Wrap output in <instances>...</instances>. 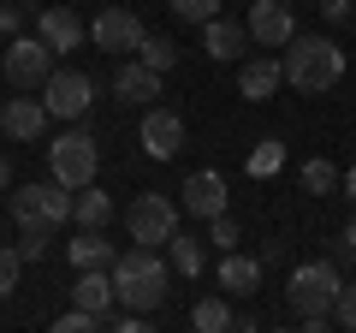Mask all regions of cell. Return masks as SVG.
Segmentation results:
<instances>
[{"label":"cell","instance_id":"obj_4","mask_svg":"<svg viewBox=\"0 0 356 333\" xmlns=\"http://www.w3.org/2000/svg\"><path fill=\"white\" fill-rule=\"evenodd\" d=\"M72 215H77V191H65L60 179H54V185H18V191H13V220H18V232H30V226L60 232Z\"/></svg>","mask_w":356,"mask_h":333},{"label":"cell","instance_id":"obj_19","mask_svg":"<svg viewBox=\"0 0 356 333\" xmlns=\"http://www.w3.org/2000/svg\"><path fill=\"white\" fill-rule=\"evenodd\" d=\"M202 48H208V60H238V54L250 48V24L214 18V24H202Z\"/></svg>","mask_w":356,"mask_h":333},{"label":"cell","instance_id":"obj_18","mask_svg":"<svg viewBox=\"0 0 356 333\" xmlns=\"http://www.w3.org/2000/svg\"><path fill=\"white\" fill-rule=\"evenodd\" d=\"M220 286H226L232 297H255V286H261V256L226 250V256H220Z\"/></svg>","mask_w":356,"mask_h":333},{"label":"cell","instance_id":"obj_23","mask_svg":"<svg viewBox=\"0 0 356 333\" xmlns=\"http://www.w3.org/2000/svg\"><path fill=\"white\" fill-rule=\"evenodd\" d=\"M191 327H196V333H232L238 321H232V309L220 304V297H196V309H191Z\"/></svg>","mask_w":356,"mask_h":333},{"label":"cell","instance_id":"obj_34","mask_svg":"<svg viewBox=\"0 0 356 333\" xmlns=\"http://www.w3.org/2000/svg\"><path fill=\"white\" fill-rule=\"evenodd\" d=\"M0 36H18V6L13 0H0Z\"/></svg>","mask_w":356,"mask_h":333},{"label":"cell","instance_id":"obj_13","mask_svg":"<svg viewBox=\"0 0 356 333\" xmlns=\"http://www.w3.org/2000/svg\"><path fill=\"white\" fill-rule=\"evenodd\" d=\"M48 102H30V95H13V102L0 107V131L6 137H18V143H36L42 131H48Z\"/></svg>","mask_w":356,"mask_h":333},{"label":"cell","instance_id":"obj_17","mask_svg":"<svg viewBox=\"0 0 356 333\" xmlns=\"http://www.w3.org/2000/svg\"><path fill=\"white\" fill-rule=\"evenodd\" d=\"M113 95L131 102V107H154V95H161V72H149L143 60L119 65V72H113Z\"/></svg>","mask_w":356,"mask_h":333},{"label":"cell","instance_id":"obj_26","mask_svg":"<svg viewBox=\"0 0 356 333\" xmlns=\"http://www.w3.org/2000/svg\"><path fill=\"white\" fill-rule=\"evenodd\" d=\"M166 6H172L184 24H214L220 18V0H166Z\"/></svg>","mask_w":356,"mask_h":333},{"label":"cell","instance_id":"obj_14","mask_svg":"<svg viewBox=\"0 0 356 333\" xmlns=\"http://www.w3.org/2000/svg\"><path fill=\"white\" fill-rule=\"evenodd\" d=\"M107 304H119L113 268H77V286H72V309H89V316H107Z\"/></svg>","mask_w":356,"mask_h":333},{"label":"cell","instance_id":"obj_15","mask_svg":"<svg viewBox=\"0 0 356 333\" xmlns=\"http://www.w3.org/2000/svg\"><path fill=\"white\" fill-rule=\"evenodd\" d=\"M36 36L48 42L54 54H65V48H83V36H89V24L72 13V6H48V13L36 18Z\"/></svg>","mask_w":356,"mask_h":333},{"label":"cell","instance_id":"obj_32","mask_svg":"<svg viewBox=\"0 0 356 333\" xmlns=\"http://www.w3.org/2000/svg\"><path fill=\"white\" fill-rule=\"evenodd\" d=\"M332 316L344 321V327H356V280H344V292H339V309Z\"/></svg>","mask_w":356,"mask_h":333},{"label":"cell","instance_id":"obj_38","mask_svg":"<svg viewBox=\"0 0 356 333\" xmlns=\"http://www.w3.org/2000/svg\"><path fill=\"white\" fill-rule=\"evenodd\" d=\"M344 196H350V203H356V166H350V173H344Z\"/></svg>","mask_w":356,"mask_h":333},{"label":"cell","instance_id":"obj_33","mask_svg":"<svg viewBox=\"0 0 356 333\" xmlns=\"http://www.w3.org/2000/svg\"><path fill=\"white\" fill-rule=\"evenodd\" d=\"M332 250H339V256H344V262H350V256H356V215H350V220H344V232H339V238H332Z\"/></svg>","mask_w":356,"mask_h":333},{"label":"cell","instance_id":"obj_28","mask_svg":"<svg viewBox=\"0 0 356 333\" xmlns=\"http://www.w3.org/2000/svg\"><path fill=\"white\" fill-rule=\"evenodd\" d=\"M48 333H107V327H102V316H89V309H72V316H60Z\"/></svg>","mask_w":356,"mask_h":333},{"label":"cell","instance_id":"obj_27","mask_svg":"<svg viewBox=\"0 0 356 333\" xmlns=\"http://www.w3.org/2000/svg\"><path fill=\"white\" fill-rule=\"evenodd\" d=\"M238 238H243V232H238V220H232V215L208 220V244H214L220 256H226V250H238Z\"/></svg>","mask_w":356,"mask_h":333},{"label":"cell","instance_id":"obj_6","mask_svg":"<svg viewBox=\"0 0 356 333\" xmlns=\"http://www.w3.org/2000/svg\"><path fill=\"white\" fill-rule=\"evenodd\" d=\"M125 226H131V238H137V244L161 250V244H172V238H178V203H166V196L143 191L137 203L125 208Z\"/></svg>","mask_w":356,"mask_h":333},{"label":"cell","instance_id":"obj_16","mask_svg":"<svg viewBox=\"0 0 356 333\" xmlns=\"http://www.w3.org/2000/svg\"><path fill=\"white\" fill-rule=\"evenodd\" d=\"M280 84H285V60H273V54H255V60L238 72V95L243 102H267Z\"/></svg>","mask_w":356,"mask_h":333},{"label":"cell","instance_id":"obj_8","mask_svg":"<svg viewBox=\"0 0 356 333\" xmlns=\"http://www.w3.org/2000/svg\"><path fill=\"white\" fill-rule=\"evenodd\" d=\"M42 102H48L54 119H83L89 102H95V77L89 72H54L42 84Z\"/></svg>","mask_w":356,"mask_h":333},{"label":"cell","instance_id":"obj_41","mask_svg":"<svg viewBox=\"0 0 356 333\" xmlns=\"http://www.w3.org/2000/svg\"><path fill=\"white\" fill-rule=\"evenodd\" d=\"M0 107H6V102H0Z\"/></svg>","mask_w":356,"mask_h":333},{"label":"cell","instance_id":"obj_1","mask_svg":"<svg viewBox=\"0 0 356 333\" xmlns=\"http://www.w3.org/2000/svg\"><path fill=\"white\" fill-rule=\"evenodd\" d=\"M285 84H297V95H327L344 84V48L327 36H297L285 48Z\"/></svg>","mask_w":356,"mask_h":333},{"label":"cell","instance_id":"obj_9","mask_svg":"<svg viewBox=\"0 0 356 333\" xmlns=\"http://www.w3.org/2000/svg\"><path fill=\"white\" fill-rule=\"evenodd\" d=\"M250 42L255 48H291L297 42V18L285 0H250Z\"/></svg>","mask_w":356,"mask_h":333},{"label":"cell","instance_id":"obj_20","mask_svg":"<svg viewBox=\"0 0 356 333\" xmlns=\"http://www.w3.org/2000/svg\"><path fill=\"white\" fill-rule=\"evenodd\" d=\"M113 244H107V232H77V238H72V268H113Z\"/></svg>","mask_w":356,"mask_h":333},{"label":"cell","instance_id":"obj_39","mask_svg":"<svg viewBox=\"0 0 356 333\" xmlns=\"http://www.w3.org/2000/svg\"><path fill=\"white\" fill-rule=\"evenodd\" d=\"M232 333H255V321H238V327H232Z\"/></svg>","mask_w":356,"mask_h":333},{"label":"cell","instance_id":"obj_37","mask_svg":"<svg viewBox=\"0 0 356 333\" xmlns=\"http://www.w3.org/2000/svg\"><path fill=\"white\" fill-rule=\"evenodd\" d=\"M0 196H13V161L0 155Z\"/></svg>","mask_w":356,"mask_h":333},{"label":"cell","instance_id":"obj_24","mask_svg":"<svg viewBox=\"0 0 356 333\" xmlns=\"http://www.w3.org/2000/svg\"><path fill=\"white\" fill-rule=\"evenodd\" d=\"M297 179H303V191L309 196H327V191H339V166H332V161H321V155H315V161H303V173H297Z\"/></svg>","mask_w":356,"mask_h":333},{"label":"cell","instance_id":"obj_25","mask_svg":"<svg viewBox=\"0 0 356 333\" xmlns=\"http://www.w3.org/2000/svg\"><path fill=\"white\" fill-rule=\"evenodd\" d=\"M137 54H143V65H149V72H161V77L178 65V42H166V36H143Z\"/></svg>","mask_w":356,"mask_h":333},{"label":"cell","instance_id":"obj_35","mask_svg":"<svg viewBox=\"0 0 356 333\" xmlns=\"http://www.w3.org/2000/svg\"><path fill=\"white\" fill-rule=\"evenodd\" d=\"M107 333H154V327H149V321H143V316H125V321H113V327H107Z\"/></svg>","mask_w":356,"mask_h":333},{"label":"cell","instance_id":"obj_31","mask_svg":"<svg viewBox=\"0 0 356 333\" xmlns=\"http://www.w3.org/2000/svg\"><path fill=\"white\" fill-rule=\"evenodd\" d=\"M18 256H24V262H42V256H48V232H42V226H30L24 238H18Z\"/></svg>","mask_w":356,"mask_h":333},{"label":"cell","instance_id":"obj_30","mask_svg":"<svg viewBox=\"0 0 356 333\" xmlns=\"http://www.w3.org/2000/svg\"><path fill=\"white\" fill-rule=\"evenodd\" d=\"M280 161H285V149H280V143H261V149L250 155V173H280Z\"/></svg>","mask_w":356,"mask_h":333},{"label":"cell","instance_id":"obj_3","mask_svg":"<svg viewBox=\"0 0 356 333\" xmlns=\"http://www.w3.org/2000/svg\"><path fill=\"white\" fill-rule=\"evenodd\" d=\"M339 292H344V274L332 262H297L291 280H285V297L303 321H327L339 309Z\"/></svg>","mask_w":356,"mask_h":333},{"label":"cell","instance_id":"obj_7","mask_svg":"<svg viewBox=\"0 0 356 333\" xmlns=\"http://www.w3.org/2000/svg\"><path fill=\"white\" fill-rule=\"evenodd\" d=\"M6 77H13L18 90H42L54 77V48L42 36H13V48H6Z\"/></svg>","mask_w":356,"mask_h":333},{"label":"cell","instance_id":"obj_11","mask_svg":"<svg viewBox=\"0 0 356 333\" xmlns=\"http://www.w3.org/2000/svg\"><path fill=\"white\" fill-rule=\"evenodd\" d=\"M143 149H149L154 161H172V155L184 149V119H178L172 107H149V114H143Z\"/></svg>","mask_w":356,"mask_h":333},{"label":"cell","instance_id":"obj_40","mask_svg":"<svg viewBox=\"0 0 356 333\" xmlns=\"http://www.w3.org/2000/svg\"><path fill=\"white\" fill-rule=\"evenodd\" d=\"M344 333H356V327H344Z\"/></svg>","mask_w":356,"mask_h":333},{"label":"cell","instance_id":"obj_10","mask_svg":"<svg viewBox=\"0 0 356 333\" xmlns=\"http://www.w3.org/2000/svg\"><path fill=\"white\" fill-rule=\"evenodd\" d=\"M143 18L137 13H125V6H107V13H95V24H89V42L95 48H107V54H131V48H143Z\"/></svg>","mask_w":356,"mask_h":333},{"label":"cell","instance_id":"obj_36","mask_svg":"<svg viewBox=\"0 0 356 333\" xmlns=\"http://www.w3.org/2000/svg\"><path fill=\"white\" fill-rule=\"evenodd\" d=\"M350 6H356V0H321V13H327L332 24H339V18H350Z\"/></svg>","mask_w":356,"mask_h":333},{"label":"cell","instance_id":"obj_12","mask_svg":"<svg viewBox=\"0 0 356 333\" xmlns=\"http://www.w3.org/2000/svg\"><path fill=\"white\" fill-rule=\"evenodd\" d=\"M184 208L196 220H220L226 215V179H220L214 166H196L191 179H184Z\"/></svg>","mask_w":356,"mask_h":333},{"label":"cell","instance_id":"obj_22","mask_svg":"<svg viewBox=\"0 0 356 333\" xmlns=\"http://www.w3.org/2000/svg\"><path fill=\"white\" fill-rule=\"evenodd\" d=\"M77 226H89V232H102L107 220H113V196L107 191H95V185H83V191H77Z\"/></svg>","mask_w":356,"mask_h":333},{"label":"cell","instance_id":"obj_21","mask_svg":"<svg viewBox=\"0 0 356 333\" xmlns=\"http://www.w3.org/2000/svg\"><path fill=\"white\" fill-rule=\"evenodd\" d=\"M166 250H172V274H184V280H202V262H208V244L196 238V232H178V238L166 244Z\"/></svg>","mask_w":356,"mask_h":333},{"label":"cell","instance_id":"obj_2","mask_svg":"<svg viewBox=\"0 0 356 333\" xmlns=\"http://www.w3.org/2000/svg\"><path fill=\"white\" fill-rule=\"evenodd\" d=\"M166 280H172V262H161L149 250V244H137V250H125V256L113 262V286H119V304L125 309H161L166 304Z\"/></svg>","mask_w":356,"mask_h":333},{"label":"cell","instance_id":"obj_5","mask_svg":"<svg viewBox=\"0 0 356 333\" xmlns=\"http://www.w3.org/2000/svg\"><path fill=\"white\" fill-rule=\"evenodd\" d=\"M48 166H54V179L65 191H83V185H95L102 143L89 137V131H60V143H48Z\"/></svg>","mask_w":356,"mask_h":333},{"label":"cell","instance_id":"obj_29","mask_svg":"<svg viewBox=\"0 0 356 333\" xmlns=\"http://www.w3.org/2000/svg\"><path fill=\"white\" fill-rule=\"evenodd\" d=\"M18 274H24V256H18V250H6V244H0V297H13Z\"/></svg>","mask_w":356,"mask_h":333}]
</instances>
